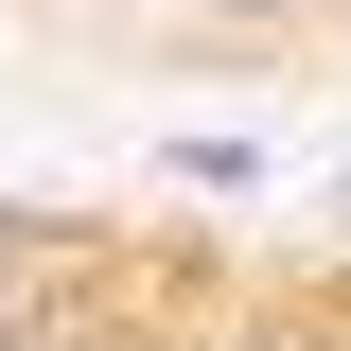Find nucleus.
I'll return each mask as SVG.
<instances>
[{"label":"nucleus","instance_id":"1","mask_svg":"<svg viewBox=\"0 0 351 351\" xmlns=\"http://www.w3.org/2000/svg\"><path fill=\"white\" fill-rule=\"evenodd\" d=\"M0 18H53V36H141V18H158L176 36V0H0Z\"/></svg>","mask_w":351,"mask_h":351}]
</instances>
